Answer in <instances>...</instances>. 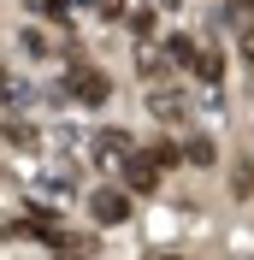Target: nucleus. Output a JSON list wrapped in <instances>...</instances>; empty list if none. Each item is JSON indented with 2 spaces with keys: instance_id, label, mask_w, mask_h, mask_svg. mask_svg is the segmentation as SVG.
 <instances>
[{
  "instance_id": "nucleus-1",
  "label": "nucleus",
  "mask_w": 254,
  "mask_h": 260,
  "mask_svg": "<svg viewBox=\"0 0 254 260\" xmlns=\"http://www.w3.org/2000/svg\"><path fill=\"white\" fill-rule=\"evenodd\" d=\"M65 89H71V101H83V107H107V95H112L107 71H95V65H83V59H71Z\"/></svg>"
},
{
  "instance_id": "nucleus-2",
  "label": "nucleus",
  "mask_w": 254,
  "mask_h": 260,
  "mask_svg": "<svg viewBox=\"0 0 254 260\" xmlns=\"http://www.w3.org/2000/svg\"><path fill=\"white\" fill-rule=\"evenodd\" d=\"M118 172H124V189L130 195H154L160 189V166H154L148 148H124V154H118Z\"/></svg>"
},
{
  "instance_id": "nucleus-3",
  "label": "nucleus",
  "mask_w": 254,
  "mask_h": 260,
  "mask_svg": "<svg viewBox=\"0 0 254 260\" xmlns=\"http://www.w3.org/2000/svg\"><path fill=\"white\" fill-rule=\"evenodd\" d=\"M89 219H95V225H124L130 219V189H101L95 201H89Z\"/></svg>"
},
{
  "instance_id": "nucleus-4",
  "label": "nucleus",
  "mask_w": 254,
  "mask_h": 260,
  "mask_svg": "<svg viewBox=\"0 0 254 260\" xmlns=\"http://www.w3.org/2000/svg\"><path fill=\"white\" fill-rule=\"evenodd\" d=\"M148 113H154L160 124H177V118L189 113V95H183V89H154V95H148Z\"/></svg>"
},
{
  "instance_id": "nucleus-5",
  "label": "nucleus",
  "mask_w": 254,
  "mask_h": 260,
  "mask_svg": "<svg viewBox=\"0 0 254 260\" xmlns=\"http://www.w3.org/2000/svg\"><path fill=\"white\" fill-rule=\"evenodd\" d=\"M189 71H195L201 83H213V89H219V83H225V53H219V48H195Z\"/></svg>"
},
{
  "instance_id": "nucleus-6",
  "label": "nucleus",
  "mask_w": 254,
  "mask_h": 260,
  "mask_svg": "<svg viewBox=\"0 0 254 260\" xmlns=\"http://www.w3.org/2000/svg\"><path fill=\"white\" fill-rule=\"evenodd\" d=\"M124 148H130V136H124V130H101V136H95V154H101V160H118Z\"/></svg>"
},
{
  "instance_id": "nucleus-7",
  "label": "nucleus",
  "mask_w": 254,
  "mask_h": 260,
  "mask_svg": "<svg viewBox=\"0 0 254 260\" xmlns=\"http://www.w3.org/2000/svg\"><path fill=\"white\" fill-rule=\"evenodd\" d=\"M166 53H172L177 65H189L195 59V36H166Z\"/></svg>"
},
{
  "instance_id": "nucleus-8",
  "label": "nucleus",
  "mask_w": 254,
  "mask_h": 260,
  "mask_svg": "<svg viewBox=\"0 0 254 260\" xmlns=\"http://www.w3.org/2000/svg\"><path fill=\"white\" fill-rule=\"evenodd\" d=\"M148 154H154V166H160V172H172V166L183 160V148H172V142H154Z\"/></svg>"
},
{
  "instance_id": "nucleus-9",
  "label": "nucleus",
  "mask_w": 254,
  "mask_h": 260,
  "mask_svg": "<svg viewBox=\"0 0 254 260\" xmlns=\"http://www.w3.org/2000/svg\"><path fill=\"white\" fill-rule=\"evenodd\" d=\"M6 142H12V148H36V130L18 124V118H6Z\"/></svg>"
},
{
  "instance_id": "nucleus-10",
  "label": "nucleus",
  "mask_w": 254,
  "mask_h": 260,
  "mask_svg": "<svg viewBox=\"0 0 254 260\" xmlns=\"http://www.w3.org/2000/svg\"><path fill=\"white\" fill-rule=\"evenodd\" d=\"M183 160H189V166H213V142H207V136H195V142L183 148Z\"/></svg>"
},
{
  "instance_id": "nucleus-11",
  "label": "nucleus",
  "mask_w": 254,
  "mask_h": 260,
  "mask_svg": "<svg viewBox=\"0 0 254 260\" xmlns=\"http://www.w3.org/2000/svg\"><path fill=\"white\" fill-rule=\"evenodd\" d=\"M254 18V0H225V24H248Z\"/></svg>"
},
{
  "instance_id": "nucleus-12",
  "label": "nucleus",
  "mask_w": 254,
  "mask_h": 260,
  "mask_svg": "<svg viewBox=\"0 0 254 260\" xmlns=\"http://www.w3.org/2000/svg\"><path fill=\"white\" fill-rule=\"evenodd\" d=\"M237 30H242L237 53H242V65H248V71H254V18H248V24H237Z\"/></svg>"
},
{
  "instance_id": "nucleus-13",
  "label": "nucleus",
  "mask_w": 254,
  "mask_h": 260,
  "mask_svg": "<svg viewBox=\"0 0 254 260\" xmlns=\"http://www.w3.org/2000/svg\"><path fill=\"white\" fill-rule=\"evenodd\" d=\"M231 189H237V195H248V189H254V166H248V160L231 172Z\"/></svg>"
},
{
  "instance_id": "nucleus-14",
  "label": "nucleus",
  "mask_w": 254,
  "mask_h": 260,
  "mask_svg": "<svg viewBox=\"0 0 254 260\" xmlns=\"http://www.w3.org/2000/svg\"><path fill=\"white\" fill-rule=\"evenodd\" d=\"M42 12H48L53 24H71V0H42Z\"/></svg>"
},
{
  "instance_id": "nucleus-15",
  "label": "nucleus",
  "mask_w": 254,
  "mask_h": 260,
  "mask_svg": "<svg viewBox=\"0 0 254 260\" xmlns=\"http://www.w3.org/2000/svg\"><path fill=\"white\" fill-rule=\"evenodd\" d=\"M18 95H24V89H18L12 77H0V107H18Z\"/></svg>"
},
{
  "instance_id": "nucleus-16",
  "label": "nucleus",
  "mask_w": 254,
  "mask_h": 260,
  "mask_svg": "<svg viewBox=\"0 0 254 260\" xmlns=\"http://www.w3.org/2000/svg\"><path fill=\"white\" fill-rule=\"evenodd\" d=\"M136 71H142V77L154 83V77H160V53H142V59H136Z\"/></svg>"
},
{
  "instance_id": "nucleus-17",
  "label": "nucleus",
  "mask_w": 254,
  "mask_h": 260,
  "mask_svg": "<svg viewBox=\"0 0 254 260\" xmlns=\"http://www.w3.org/2000/svg\"><path fill=\"white\" fill-rule=\"evenodd\" d=\"M101 6V18H124V0H95Z\"/></svg>"
},
{
  "instance_id": "nucleus-18",
  "label": "nucleus",
  "mask_w": 254,
  "mask_h": 260,
  "mask_svg": "<svg viewBox=\"0 0 254 260\" xmlns=\"http://www.w3.org/2000/svg\"><path fill=\"white\" fill-rule=\"evenodd\" d=\"M12 231H18V225H6V219H0V237H12Z\"/></svg>"
},
{
  "instance_id": "nucleus-19",
  "label": "nucleus",
  "mask_w": 254,
  "mask_h": 260,
  "mask_svg": "<svg viewBox=\"0 0 254 260\" xmlns=\"http://www.w3.org/2000/svg\"><path fill=\"white\" fill-rule=\"evenodd\" d=\"M59 260H71V254H59Z\"/></svg>"
}]
</instances>
